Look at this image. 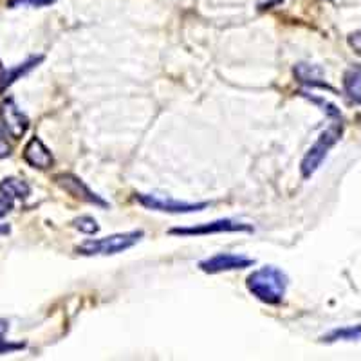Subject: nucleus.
<instances>
[{
  "label": "nucleus",
  "instance_id": "nucleus-1",
  "mask_svg": "<svg viewBox=\"0 0 361 361\" xmlns=\"http://www.w3.org/2000/svg\"><path fill=\"white\" fill-rule=\"evenodd\" d=\"M288 275L275 266L253 271L246 280L247 291L267 305H279L288 291Z\"/></svg>",
  "mask_w": 361,
  "mask_h": 361
},
{
  "label": "nucleus",
  "instance_id": "nucleus-2",
  "mask_svg": "<svg viewBox=\"0 0 361 361\" xmlns=\"http://www.w3.org/2000/svg\"><path fill=\"white\" fill-rule=\"evenodd\" d=\"M143 231H128V233H116L111 237L90 238L76 247V253L83 257H99V255H118L130 250L140 243Z\"/></svg>",
  "mask_w": 361,
  "mask_h": 361
},
{
  "label": "nucleus",
  "instance_id": "nucleus-3",
  "mask_svg": "<svg viewBox=\"0 0 361 361\" xmlns=\"http://www.w3.org/2000/svg\"><path fill=\"white\" fill-rule=\"evenodd\" d=\"M341 134H343V125L341 123H333L327 130L322 132L320 137H318V140L314 141V145L309 148L307 154H305L304 159H302V164H300L302 176H304L305 179H309L316 170L320 169L322 163H324L325 157H327L329 150L340 141Z\"/></svg>",
  "mask_w": 361,
  "mask_h": 361
},
{
  "label": "nucleus",
  "instance_id": "nucleus-4",
  "mask_svg": "<svg viewBox=\"0 0 361 361\" xmlns=\"http://www.w3.org/2000/svg\"><path fill=\"white\" fill-rule=\"evenodd\" d=\"M135 201L143 204L145 208L156 209V212H166V214H193V212H201L208 206V202L173 201V199L152 195V193H137Z\"/></svg>",
  "mask_w": 361,
  "mask_h": 361
},
{
  "label": "nucleus",
  "instance_id": "nucleus-5",
  "mask_svg": "<svg viewBox=\"0 0 361 361\" xmlns=\"http://www.w3.org/2000/svg\"><path fill=\"white\" fill-rule=\"evenodd\" d=\"M0 121L4 130L11 135L13 140H20L29 128V119L24 112L18 109L15 99L8 98L0 103Z\"/></svg>",
  "mask_w": 361,
  "mask_h": 361
},
{
  "label": "nucleus",
  "instance_id": "nucleus-6",
  "mask_svg": "<svg viewBox=\"0 0 361 361\" xmlns=\"http://www.w3.org/2000/svg\"><path fill=\"white\" fill-rule=\"evenodd\" d=\"M230 231H253V226L230 221V219H222V221L204 222V224L192 226V228H173V230H170V235H183V237H186V235L230 233Z\"/></svg>",
  "mask_w": 361,
  "mask_h": 361
},
{
  "label": "nucleus",
  "instance_id": "nucleus-7",
  "mask_svg": "<svg viewBox=\"0 0 361 361\" xmlns=\"http://www.w3.org/2000/svg\"><path fill=\"white\" fill-rule=\"evenodd\" d=\"M54 180H56L58 186H62L67 193H71L73 197L80 199V201L99 206V208H107L109 206L107 201H103L98 193L92 192L80 177L73 176V173H58V176L54 177Z\"/></svg>",
  "mask_w": 361,
  "mask_h": 361
},
{
  "label": "nucleus",
  "instance_id": "nucleus-8",
  "mask_svg": "<svg viewBox=\"0 0 361 361\" xmlns=\"http://www.w3.org/2000/svg\"><path fill=\"white\" fill-rule=\"evenodd\" d=\"M255 264L253 259H247L243 255H233V253H219L215 257L202 260L199 264L204 273L209 275H217V273H224V271H235V269H244V267H251Z\"/></svg>",
  "mask_w": 361,
  "mask_h": 361
},
{
  "label": "nucleus",
  "instance_id": "nucleus-9",
  "mask_svg": "<svg viewBox=\"0 0 361 361\" xmlns=\"http://www.w3.org/2000/svg\"><path fill=\"white\" fill-rule=\"evenodd\" d=\"M24 161L29 164V166H33V169L38 170H47L51 169L54 164V157L51 154V150L44 145V141L40 137H31L27 141L24 148Z\"/></svg>",
  "mask_w": 361,
  "mask_h": 361
},
{
  "label": "nucleus",
  "instance_id": "nucleus-10",
  "mask_svg": "<svg viewBox=\"0 0 361 361\" xmlns=\"http://www.w3.org/2000/svg\"><path fill=\"white\" fill-rule=\"evenodd\" d=\"M42 60H44V56H31L29 60H25L24 63H18V66L13 67V69L2 71V76H0V92L8 89L11 83L17 82L20 76H24V74H27L29 71L35 69Z\"/></svg>",
  "mask_w": 361,
  "mask_h": 361
},
{
  "label": "nucleus",
  "instance_id": "nucleus-11",
  "mask_svg": "<svg viewBox=\"0 0 361 361\" xmlns=\"http://www.w3.org/2000/svg\"><path fill=\"white\" fill-rule=\"evenodd\" d=\"M296 78L304 85L309 87H327V83L324 82V71L316 66H309V63H298L295 67Z\"/></svg>",
  "mask_w": 361,
  "mask_h": 361
},
{
  "label": "nucleus",
  "instance_id": "nucleus-12",
  "mask_svg": "<svg viewBox=\"0 0 361 361\" xmlns=\"http://www.w3.org/2000/svg\"><path fill=\"white\" fill-rule=\"evenodd\" d=\"M0 192L4 193L9 199H27L31 188L24 179H17V177H8L0 183Z\"/></svg>",
  "mask_w": 361,
  "mask_h": 361
},
{
  "label": "nucleus",
  "instance_id": "nucleus-13",
  "mask_svg": "<svg viewBox=\"0 0 361 361\" xmlns=\"http://www.w3.org/2000/svg\"><path fill=\"white\" fill-rule=\"evenodd\" d=\"M345 92L354 103L361 105V67H353L343 76Z\"/></svg>",
  "mask_w": 361,
  "mask_h": 361
},
{
  "label": "nucleus",
  "instance_id": "nucleus-14",
  "mask_svg": "<svg viewBox=\"0 0 361 361\" xmlns=\"http://www.w3.org/2000/svg\"><path fill=\"white\" fill-rule=\"evenodd\" d=\"M361 338V325H349V327H340L331 331L322 338L325 343H334V341H354Z\"/></svg>",
  "mask_w": 361,
  "mask_h": 361
},
{
  "label": "nucleus",
  "instance_id": "nucleus-15",
  "mask_svg": "<svg viewBox=\"0 0 361 361\" xmlns=\"http://www.w3.org/2000/svg\"><path fill=\"white\" fill-rule=\"evenodd\" d=\"M73 226L76 228V230L82 231V233L85 235H94L99 231L98 222H96L94 217H90V215H82V217L74 219Z\"/></svg>",
  "mask_w": 361,
  "mask_h": 361
},
{
  "label": "nucleus",
  "instance_id": "nucleus-16",
  "mask_svg": "<svg viewBox=\"0 0 361 361\" xmlns=\"http://www.w3.org/2000/svg\"><path fill=\"white\" fill-rule=\"evenodd\" d=\"M8 329H9L8 320H2V318H0V354L9 353V350H18L24 347L22 343H6L4 336L6 333H8Z\"/></svg>",
  "mask_w": 361,
  "mask_h": 361
},
{
  "label": "nucleus",
  "instance_id": "nucleus-17",
  "mask_svg": "<svg viewBox=\"0 0 361 361\" xmlns=\"http://www.w3.org/2000/svg\"><path fill=\"white\" fill-rule=\"evenodd\" d=\"M56 0H9L11 8H20V6H31V8H45V6L54 4Z\"/></svg>",
  "mask_w": 361,
  "mask_h": 361
},
{
  "label": "nucleus",
  "instance_id": "nucleus-18",
  "mask_svg": "<svg viewBox=\"0 0 361 361\" xmlns=\"http://www.w3.org/2000/svg\"><path fill=\"white\" fill-rule=\"evenodd\" d=\"M11 209H13L11 199L6 197V195H0V219L6 217V215H8Z\"/></svg>",
  "mask_w": 361,
  "mask_h": 361
},
{
  "label": "nucleus",
  "instance_id": "nucleus-19",
  "mask_svg": "<svg viewBox=\"0 0 361 361\" xmlns=\"http://www.w3.org/2000/svg\"><path fill=\"white\" fill-rule=\"evenodd\" d=\"M9 154H11V147H9V143L6 141L4 134L0 132V159H4V157H8Z\"/></svg>",
  "mask_w": 361,
  "mask_h": 361
},
{
  "label": "nucleus",
  "instance_id": "nucleus-20",
  "mask_svg": "<svg viewBox=\"0 0 361 361\" xmlns=\"http://www.w3.org/2000/svg\"><path fill=\"white\" fill-rule=\"evenodd\" d=\"M349 44L354 51L361 56V33H353L349 37Z\"/></svg>",
  "mask_w": 361,
  "mask_h": 361
},
{
  "label": "nucleus",
  "instance_id": "nucleus-21",
  "mask_svg": "<svg viewBox=\"0 0 361 361\" xmlns=\"http://www.w3.org/2000/svg\"><path fill=\"white\" fill-rule=\"evenodd\" d=\"M280 2H282V0H259V8L269 9V8H273V6L280 4Z\"/></svg>",
  "mask_w": 361,
  "mask_h": 361
}]
</instances>
